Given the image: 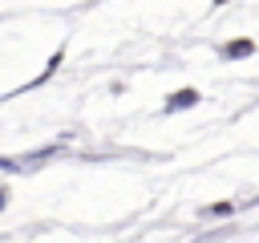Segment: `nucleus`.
Wrapping results in <instances>:
<instances>
[{"label": "nucleus", "instance_id": "nucleus-1", "mask_svg": "<svg viewBox=\"0 0 259 243\" xmlns=\"http://www.w3.org/2000/svg\"><path fill=\"white\" fill-rule=\"evenodd\" d=\"M190 105H198V89H178V93L166 97V113H174V109H190Z\"/></svg>", "mask_w": 259, "mask_h": 243}, {"label": "nucleus", "instance_id": "nucleus-2", "mask_svg": "<svg viewBox=\"0 0 259 243\" xmlns=\"http://www.w3.org/2000/svg\"><path fill=\"white\" fill-rule=\"evenodd\" d=\"M251 53H255V40H231V45H223V57L227 61H243Z\"/></svg>", "mask_w": 259, "mask_h": 243}, {"label": "nucleus", "instance_id": "nucleus-3", "mask_svg": "<svg viewBox=\"0 0 259 243\" xmlns=\"http://www.w3.org/2000/svg\"><path fill=\"white\" fill-rule=\"evenodd\" d=\"M231 211H235V207H231V202H214V207H206V211H202V215H231Z\"/></svg>", "mask_w": 259, "mask_h": 243}, {"label": "nucleus", "instance_id": "nucleus-4", "mask_svg": "<svg viewBox=\"0 0 259 243\" xmlns=\"http://www.w3.org/2000/svg\"><path fill=\"white\" fill-rule=\"evenodd\" d=\"M4 207H8V190L0 186V211H4Z\"/></svg>", "mask_w": 259, "mask_h": 243}, {"label": "nucleus", "instance_id": "nucleus-5", "mask_svg": "<svg viewBox=\"0 0 259 243\" xmlns=\"http://www.w3.org/2000/svg\"><path fill=\"white\" fill-rule=\"evenodd\" d=\"M214 4H223V0H214Z\"/></svg>", "mask_w": 259, "mask_h": 243}]
</instances>
